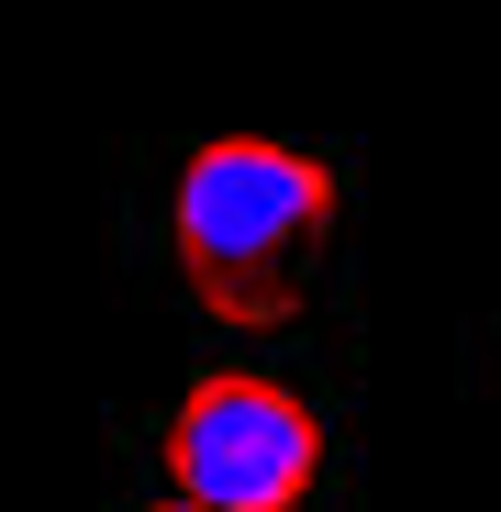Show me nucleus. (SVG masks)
Wrapping results in <instances>:
<instances>
[{
	"instance_id": "obj_1",
	"label": "nucleus",
	"mask_w": 501,
	"mask_h": 512,
	"mask_svg": "<svg viewBox=\"0 0 501 512\" xmlns=\"http://www.w3.org/2000/svg\"><path fill=\"white\" fill-rule=\"evenodd\" d=\"M334 223H346L334 167L301 156V145H268V134L190 145L179 190H167V256H179L190 301L212 323H245V334H268L312 301Z\"/></svg>"
},
{
	"instance_id": "obj_2",
	"label": "nucleus",
	"mask_w": 501,
	"mask_h": 512,
	"mask_svg": "<svg viewBox=\"0 0 501 512\" xmlns=\"http://www.w3.org/2000/svg\"><path fill=\"white\" fill-rule=\"evenodd\" d=\"M167 479L212 512H301L323 479V412L268 368H201L167 412Z\"/></svg>"
},
{
	"instance_id": "obj_3",
	"label": "nucleus",
	"mask_w": 501,
	"mask_h": 512,
	"mask_svg": "<svg viewBox=\"0 0 501 512\" xmlns=\"http://www.w3.org/2000/svg\"><path fill=\"white\" fill-rule=\"evenodd\" d=\"M156 512H212V501H190V490H179V501H156Z\"/></svg>"
}]
</instances>
